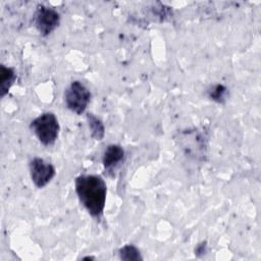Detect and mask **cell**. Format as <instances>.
Wrapping results in <instances>:
<instances>
[{
  "instance_id": "obj_9",
  "label": "cell",
  "mask_w": 261,
  "mask_h": 261,
  "mask_svg": "<svg viewBox=\"0 0 261 261\" xmlns=\"http://www.w3.org/2000/svg\"><path fill=\"white\" fill-rule=\"evenodd\" d=\"M119 258L121 260H126V261H138L142 260L143 257L141 256V253L137 247L134 245H125L122 248L119 249Z\"/></svg>"
},
{
  "instance_id": "obj_8",
  "label": "cell",
  "mask_w": 261,
  "mask_h": 261,
  "mask_svg": "<svg viewBox=\"0 0 261 261\" xmlns=\"http://www.w3.org/2000/svg\"><path fill=\"white\" fill-rule=\"evenodd\" d=\"M87 121L91 130V136L97 141L103 140L105 136V126L103 122L92 113L87 114Z\"/></svg>"
},
{
  "instance_id": "obj_2",
  "label": "cell",
  "mask_w": 261,
  "mask_h": 261,
  "mask_svg": "<svg viewBox=\"0 0 261 261\" xmlns=\"http://www.w3.org/2000/svg\"><path fill=\"white\" fill-rule=\"evenodd\" d=\"M30 126L44 146L53 145L58 138L60 129L58 119L52 112H45L39 115L32 120Z\"/></svg>"
},
{
  "instance_id": "obj_10",
  "label": "cell",
  "mask_w": 261,
  "mask_h": 261,
  "mask_svg": "<svg viewBox=\"0 0 261 261\" xmlns=\"http://www.w3.org/2000/svg\"><path fill=\"white\" fill-rule=\"evenodd\" d=\"M226 93L227 89L224 86L215 85L211 90H209V97L218 103H222L225 100Z\"/></svg>"
},
{
  "instance_id": "obj_1",
  "label": "cell",
  "mask_w": 261,
  "mask_h": 261,
  "mask_svg": "<svg viewBox=\"0 0 261 261\" xmlns=\"http://www.w3.org/2000/svg\"><path fill=\"white\" fill-rule=\"evenodd\" d=\"M74 187L80 202L89 214L100 218L104 211L107 195V186L104 179L99 175L83 174L75 178Z\"/></svg>"
},
{
  "instance_id": "obj_7",
  "label": "cell",
  "mask_w": 261,
  "mask_h": 261,
  "mask_svg": "<svg viewBox=\"0 0 261 261\" xmlns=\"http://www.w3.org/2000/svg\"><path fill=\"white\" fill-rule=\"evenodd\" d=\"M16 80V72L12 67L1 65L0 67V94L4 97Z\"/></svg>"
},
{
  "instance_id": "obj_5",
  "label": "cell",
  "mask_w": 261,
  "mask_h": 261,
  "mask_svg": "<svg viewBox=\"0 0 261 261\" xmlns=\"http://www.w3.org/2000/svg\"><path fill=\"white\" fill-rule=\"evenodd\" d=\"M55 167L44 159L35 157L30 162V174L32 181L37 188H44L55 176Z\"/></svg>"
},
{
  "instance_id": "obj_3",
  "label": "cell",
  "mask_w": 261,
  "mask_h": 261,
  "mask_svg": "<svg viewBox=\"0 0 261 261\" xmlns=\"http://www.w3.org/2000/svg\"><path fill=\"white\" fill-rule=\"evenodd\" d=\"M91 100L89 89L79 81L72 82L64 93V101L67 108L76 113L82 114L86 111Z\"/></svg>"
},
{
  "instance_id": "obj_4",
  "label": "cell",
  "mask_w": 261,
  "mask_h": 261,
  "mask_svg": "<svg viewBox=\"0 0 261 261\" xmlns=\"http://www.w3.org/2000/svg\"><path fill=\"white\" fill-rule=\"evenodd\" d=\"M59 22L60 15L55 9L43 5L38 7L34 16V24L42 36L50 35L58 27Z\"/></svg>"
},
{
  "instance_id": "obj_6",
  "label": "cell",
  "mask_w": 261,
  "mask_h": 261,
  "mask_svg": "<svg viewBox=\"0 0 261 261\" xmlns=\"http://www.w3.org/2000/svg\"><path fill=\"white\" fill-rule=\"evenodd\" d=\"M124 157V150L121 146L116 144L109 145L104 151L102 162L103 166L107 171L114 169Z\"/></svg>"
}]
</instances>
